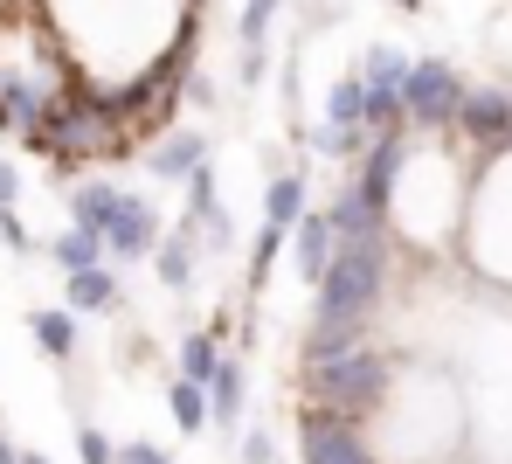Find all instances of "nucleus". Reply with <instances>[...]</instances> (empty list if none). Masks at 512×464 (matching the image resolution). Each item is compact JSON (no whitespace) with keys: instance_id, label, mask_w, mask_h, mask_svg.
<instances>
[{"instance_id":"27","label":"nucleus","mask_w":512,"mask_h":464,"mask_svg":"<svg viewBox=\"0 0 512 464\" xmlns=\"http://www.w3.org/2000/svg\"><path fill=\"white\" fill-rule=\"evenodd\" d=\"M118 464H173L160 444H118Z\"/></svg>"},{"instance_id":"28","label":"nucleus","mask_w":512,"mask_h":464,"mask_svg":"<svg viewBox=\"0 0 512 464\" xmlns=\"http://www.w3.org/2000/svg\"><path fill=\"white\" fill-rule=\"evenodd\" d=\"M14 201H21V174L0 160V208H14Z\"/></svg>"},{"instance_id":"13","label":"nucleus","mask_w":512,"mask_h":464,"mask_svg":"<svg viewBox=\"0 0 512 464\" xmlns=\"http://www.w3.org/2000/svg\"><path fill=\"white\" fill-rule=\"evenodd\" d=\"M118 201H125V187H111V181H77L70 187V222L77 229H111V215H118Z\"/></svg>"},{"instance_id":"9","label":"nucleus","mask_w":512,"mask_h":464,"mask_svg":"<svg viewBox=\"0 0 512 464\" xmlns=\"http://www.w3.org/2000/svg\"><path fill=\"white\" fill-rule=\"evenodd\" d=\"M333 257H340V236H333V215L326 208H312L298 229H291V264H298V278L319 291V278L333 271Z\"/></svg>"},{"instance_id":"17","label":"nucleus","mask_w":512,"mask_h":464,"mask_svg":"<svg viewBox=\"0 0 512 464\" xmlns=\"http://www.w3.org/2000/svg\"><path fill=\"white\" fill-rule=\"evenodd\" d=\"M63 305H70V312H118L125 298H118V278L97 264V271H77V278L63 284Z\"/></svg>"},{"instance_id":"4","label":"nucleus","mask_w":512,"mask_h":464,"mask_svg":"<svg viewBox=\"0 0 512 464\" xmlns=\"http://www.w3.org/2000/svg\"><path fill=\"white\" fill-rule=\"evenodd\" d=\"M298 464H374L360 423L326 409V402H305L298 409Z\"/></svg>"},{"instance_id":"24","label":"nucleus","mask_w":512,"mask_h":464,"mask_svg":"<svg viewBox=\"0 0 512 464\" xmlns=\"http://www.w3.org/2000/svg\"><path fill=\"white\" fill-rule=\"evenodd\" d=\"M77 458H84V464H118V451H111L104 430H90V423H84V430H77Z\"/></svg>"},{"instance_id":"20","label":"nucleus","mask_w":512,"mask_h":464,"mask_svg":"<svg viewBox=\"0 0 512 464\" xmlns=\"http://www.w3.org/2000/svg\"><path fill=\"white\" fill-rule=\"evenodd\" d=\"M222 361H229V354H222L215 333H187V340H180V381H201V388H208V381L222 374Z\"/></svg>"},{"instance_id":"3","label":"nucleus","mask_w":512,"mask_h":464,"mask_svg":"<svg viewBox=\"0 0 512 464\" xmlns=\"http://www.w3.org/2000/svg\"><path fill=\"white\" fill-rule=\"evenodd\" d=\"M360 77H367V132H409V77L416 63L388 42H374L360 56Z\"/></svg>"},{"instance_id":"26","label":"nucleus","mask_w":512,"mask_h":464,"mask_svg":"<svg viewBox=\"0 0 512 464\" xmlns=\"http://www.w3.org/2000/svg\"><path fill=\"white\" fill-rule=\"evenodd\" d=\"M243 464H277V444H270V430H250V437H243Z\"/></svg>"},{"instance_id":"22","label":"nucleus","mask_w":512,"mask_h":464,"mask_svg":"<svg viewBox=\"0 0 512 464\" xmlns=\"http://www.w3.org/2000/svg\"><path fill=\"white\" fill-rule=\"evenodd\" d=\"M208 402H215V423H222V430H236V416H243V361H236V354H229L222 374L208 381Z\"/></svg>"},{"instance_id":"11","label":"nucleus","mask_w":512,"mask_h":464,"mask_svg":"<svg viewBox=\"0 0 512 464\" xmlns=\"http://www.w3.org/2000/svg\"><path fill=\"white\" fill-rule=\"evenodd\" d=\"M326 215H333V236H340V243H381V236H388V215L367 208L353 187H340V201H333Z\"/></svg>"},{"instance_id":"6","label":"nucleus","mask_w":512,"mask_h":464,"mask_svg":"<svg viewBox=\"0 0 512 464\" xmlns=\"http://www.w3.org/2000/svg\"><path fill=\"white\" fill-rule=\"evenodd\" d=\"M464 77L443 63V56H429L416 63V77H409V125H423V132H450L457 125V111H464Z\"/></svg>"},{"instance_id":"1","label":"nucleus","mask_w":512,"mask_h":464,"mask_svg":"<svg viewBox=\"0 0 512 464\" xmlns=\"http://www.w3.org/2000/svg\"><path fill=\"white\" fill-rule=\"evenodd\" d=\"M388 291V236L381 243H340L333 271L319 278V305L312 319H333V326H367L374 305Z\"/></svg>"},{"instance_id":"30","label":"nucleus","mask_w":512,"mask_h":464,"mask_svg":"<svg viewBox=\"0 0 512 464\" xmlns=\"http://www.w3.org/2000/svg\"><path fill=\"white\" fill-rule=\"evenodd\" d=\"M395 7H402V14H423V7H429V0H395Z\"/></svg>"},{"instance_id":"10","label":"nucleus","mask_w":512,"mask_h":464,"mask_svg":"<svg viewBox=\"0 0 512 464\" xmlns=\"http://www.w3.org/2000/svg\"><path fill=\"white\" fill-rule=\"evenodd\" d=\"M146 167H153V181H194L201 167H208V139L201 132H167L153 153H146Z\"/></svg>"},{"instance_id":"21","label":"nucleus","mask_w":512,"mask_h":464,"mask_svg":"<svg viewBox=\"0 0 512 464\" xmlns=\"http://www.w3.org/2000/svg\"><path fill=\"white\" fill-rule=\"evenodd\" d=\"M360 347V326H333V319H312V333H305V368H319V361H340Z\"/></svg>"},{"instance_id":"2","label":"nucleus","mask_w":512,"mask_h":464,"mask_svg":"<svg viewBox=\"0 0 512 464\" xmlns=\"http://www.w3.org/2000/svg\"><path fill=\"white\" fill-rule=\"evenodd\" d=\"M388 388H395V354H381V347H353L340 361H319V368H312V402L340 409L353 423H360L367 409H381Z\"/></svg>"},{"instance_id":"19","label":"nucleus","mask_w":512,"mask_h":464,"mask_svg":"<svg viewBox=\"0 0 512 464\" xmlns=\"http://www.w3.org/2000/svg\"><path fill=\"white\" fill-rule=\"evenodd\" d=\"M167 409H173V430H180V437H194V430H208V423H215V402H208V388H201V381H173V388H167Z\"/></svg>"},{"instance_id":"31","label":"nucleus","mask_w":512,"mask_h":464,"mask_svg":"<svg viewBox=\"0 0 512 464\" xmlns=\"http://www.w3.org/2000/svg\"><path fill=\"white\" fill-rule=\"evenodd\" d=\"M21 464H49V458H42V451H21Z\"/></svg>"},{"instance_id":"18","label":"nucleus","mask_w":512,"mask_h":464,"mask_svg":"<svg viewBox=\"0 0 512 464\" xmlns=\"http://www.w3.org/2000/svg\"><path fill=\"white\" fill-rule=\"evenodd\" d=\"M326 118H333L340 132H367V77H360V70L333 77V91H326Z\"/></svg>"},{"instance_id":"7","label":"nucleus","mask_w":512,"mask_h":464,"mask_svg":"<svg viewBox=\"0 0 512 464\" xmlns=\"http://www.w3.org/2000/svg\"><path fill=\"white\" fill-rule=\"evenodd\" d=\"M457 132L471 146H485V153H506L512 146V91L506 84H478L464 97V111H457Z\"/></svg>"},{"instance_id":"15","label":"nucleus","mask_w":512,"mask_h":464,"mask_svg":"<svg viewBox=\"0 0 512 464\" xmlns=\"http://www.w3.org/2000/svg\"><path fill=\"white\" fill-rule=\"evenodd\" d=\"M194 264H201V250H194V229L180 222L167 243L153 250V271H160V284H167V291H187V284H194Z\"/></svg>"},{"instance_id":"25","label":"nucleus","mask_w":512,"mask_h":464,"mask_svg":"<svg viewBox=\"0 0 512 464\" xmlns=\"http://www.w3.org/2000/svg\"><path fill=\"white\" fill-rule=\"evenodd\" d=\"M0 243H7V250H14V257H21V250H28V222H21V215H14V208H0Z\"/></svg>"},{"instance_id":"8","label":"nucleus","mask_w":512,"mask_h":464,"mask_svg":"<svg viewBox=\"0 0 512 464\" xmlns=\"http://www.w3.org/2000/svg\"><path fill=\"white\" fill-rule=\"evenodd\" d=\"M167 236H160V208L146 201V194H125L118 201V215H111V229H104V250L118 257V264H139V257H153Z\"/></svg>"},{"instance_id":"16","label":"nucleus","mask_w":512,"mask_h":464,"mask_svg":"<svg viewBox=\"0 0 512 464\" xmlns=\"http://www.w3.org/2000/svg\"><path fill=\"white\" fill-rule=\"evenodd\" d=\"M49 257H56V271H63V278H77V271H97L111 250H104V236H97V229H77V222H70V229L49 243Z\"/></svg>"},{"instance_id":"5","label":"nucleus","mask_w":512,"mask_h":464,"mask_svg":"<svg viewBox=\"0 0 512 464\" xmlns=\"http://www.w3.org/2000/svg\"><path fill=\"white\" fill-rule=\"evenodd\" d=\"M409 160H416V139H409V132H374V146L360 153V174H353V194H360L367 208H381L388 229H395V194H402Z\"/></svg>"},{"instance_id":"23","label":"nucleus","mask_w":512,"mask_h":464,"mask_svg":"<svg viewBox=\"0 0 512 464\" xmlns=\"http://www.w3.org/2000/svg\"><path fill=\"white\" fill-rule=\"evenodd\" d=\"M277 250H284V229H277V222H263V229H256V243H250V284H263V278H270Z\"/></svg>"},{"instance_id":"14","label":"nucleus","mask_w":512,"mask_h":464,"mask_svg":"<svg viewBox=\"0 0 512 464\" xmlns=\"http://www.w3.org/2000/svg\"><path fill=\"white\" fill-rule=\"evenodd\" d=\"M312 187H305V174H270V187H263V222H277V229H298L305 215H312V201H305Z\"/></svg>"},{"instance_id":"29","label":"nucleus","mask_w":512,"mask_h":464,"mask_svg":"<svg viewBox=\"0 0 512 464\" xmlns=\"http://www.w3.org/2000/svg\"><path fill=\"white\" fill-rule=\"evenodd\" d=\"M0 464H21V451H14V444H7V437H0Z\"/></svg>"},{"instance_id":"12","label":"nucleus","mask_w":512,"mask_h":464,"mask_svg":"<svg viewBox=\"0 0 512 464\" xmlns=\"http://www.w3.org/2000/svg\"><path fill=\"white\" fill-rule=\"evenodd\" d=\"M28 333H35V347H42L49 361H70V354H77V312H70V305H35V312H28Z\"/></svg>"}]
</instances>
